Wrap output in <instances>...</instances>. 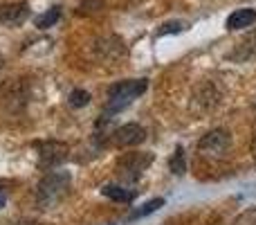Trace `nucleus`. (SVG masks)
<instances>
[{
	"instance_id": "1",
	"label": "nucleus",
	"mask_w": 256,
	"mask_h": 225,
	"mask_svg": "<svg viewBox=\"0 0 256 225\" xmlns=\"http://www.w3.org/2000/svg\"><path fill=\"white\" fill-rule=\"evenodd\" d=\"M68 189H70V173L66 171H54L48 173L43 180L38 182V189H36V203L40 205V209H50L56 203H61L66 198Z\"/></svg>"
},
{
	"instance_id": "2",
	"label": "nucleus",
	"mask_w": 256,
	"mask_h": 225,
	"mask_svg": "<svg viewBox=\"0 0 256 225\" xmlns=\"http://www.w3.org/2000/svg\"><path fill=\"white\" fill-rule=\"evenodd\" d=\"M146 79H128L122 81V84L112 86L108 90V102H106V111L108 113H120L124 111L126 106H130L137 97L146 90Z\"/></svg>"
},
{
	"instance_id": "3",
	"label": "nucleus",
	"mask_w": 256,
	"mask_h": 225,
	"mask_svg": "<svg viewBox=\"0 0 256 225\" xmlns=\"http://www.w3.org/2000/svg\"><path fill=\"white\" fill-rule=\"evenodd\" d=\"M150 162H153V155L150 153H126L117 162V173L124 180H137Z\"/></svg>"
},
{
	"instance_id": "4",
	"label": "nucleus",
	"mask_w": 256,
	"mask_h": 225,
	"mask_svg": "<svg viewBox=\"0 0 256 225\" xmlns=\"http://www.w3.org/2000/svg\"><path fill=\"white\" fill-rule=\"evenodd\" d=\"M68 153H70V149H68V144H63V142H43V144L38 146V167L40 169H54L58 167L61 162H66L68 160Z\"/></svg>"
},
{
	"instance_id": "5",
	"label": "nucleus",
	"mask_w": 256,
	"mask_h": 225,
	"mask_svg": "<svg viewBox=\"0 0 256 225\" xmlns=\"http://www.w3.org/2000/svg\"><path fill=\"white\" fill-rule=\"evenodd\" d=\"M230 133L222 131V128H216V131H209L207 135H202V140H200L198 149L202 151V153H214V155H222L227 149H230Z\"/></svg>"
},
{
	"instance_id": "6",
	"label": "nucleus",
	"mask_w": 256,
	"mask_h": 225,
	"mask_svg": "<svg viewBox=\"0 0 256 225\" xmlns=\"http://www.w3.org/2000/svg\"><path fill=\"white\" fill-rule=\"evenodd\" d=\"M146 140V131L140 124H124L112 133V142L117 146H137Z\"/></svg>"
},
{
	"instance_id": "7",
	"label": "nucleus",
	"mask_w": 256,
	"mask_h": 225,
	"mask_svg": "<svg viewBox=\"0 0 256 225\" xmlns=\"http://www.w3.org/2000/svg\"><path fill=\"white\" fill-rule=\"evenodd\" d=\"M30 16V7L27 3H9V5H0V25L7 27H16L22 25Z\"/></svg>"
},
{
	"instance_id": "8",
	"label": "nucleus",
	"mask_w": 256,
	"mask_h": 225,
	"mask_svg": "<svg viewBox=\"0 0 256 225\" xmlns=\"http://www.w3.org/2000/svg\"><path fill=\"white\" fill-rule=\"evenodd\" d=\"M97 54L99 57H104V59H108V61H112V59H120L122 54H126V48H124V43H122L117 36H108V39H102V41H97Z\"/></svg>"
},
{
	"instance_id": "9",
	"label": "nucleus",
	"mask_w": 256,
	"mask_h": 225,
	"mask_svg": "<svg viewBox=\"0 0 256 225\" xmlns=\"http://www.w3.org/2000/svg\"><path fill=\"white\" fill-rule=\"evenodd\" d=\"M256 23V9H236L234 14H230L225 27L227 30H245V27H252Z\"/></svg>"
},
{
	"instance_id": "10",
	"label": "nucleus",
	"mask_w": 256,
	"mask_h": 225,
	"mask_svg": "<svg viewBox=\"0 0 256 225\" xmlns=\"http://www.w3.org/2000/svg\"><path fill=\"white\" fill-rule=\"evenodd\" d=\"M102 194L112 200H120V203H128V200H132V196H135L132 191L124 189V187H117V185H106L102 189Z\"/></svg>"
},
{
	"instance_id": "11",
	"label": "nucleus",
	"mask_w": 256,
	"mask_h": 225,
	"mask_svg": "<svg viewBox=\"0 0 256 225\" xmlns=\"http://www.w3.org/2000/svg\"><path fill=\"white\" fill-rule=\"evenodd\" d=\"M61 18V7H52L48 9V12L43 14V16L36 21V27H40V30H48V27L56 25V21Z\"/></svg>"
},
{
	"instance_id": "12",
	"label": "nucleus",
	"mask_w": 256,
	"mask_h": 225,
	"mask_svg": "<svg viewBox=\"0 0 256 225\" xmlns=\"http://www.w3.org/2000/svg\"><path fill=\"white\" fill-rule=\"evenodd\" d=\"M238 50H240V52H236V54H234V57H238V59L256 57V34H252L250 39H245L243 43L238 45Z\"/></svg>"
},
{
	"instance_id": "13",
	"label": "nucleus",
	"mask_w": 256,
	"mask_h": 225,
	"mask_svg": "<svg viewBox=\"0 0 256 225\" xmlns=\"http://www.w3.org/2000/svg\"><path fill=\"white\" fill-rule=\"evenodd\" d=\"M162 205H164V198H153V200H148V203H144L140 209H135V212H132V218L148 216V214H153L155 209H160Z\"/></svg>"
},
{
	"instance_id": "14",
	"label": "nucleus",
	"mask_w": 256,
	"mask_h": 225,
	"mask_svg": "<svg viewBox=\"0 0 256 225\" xmlns=\"http://www.w3.org/2000/svg\"><path fill=\"white\" fill-rule=\"evenodd\" d=\"M88 102H90V93H86V90H72V95H70L72 108H84V106H88Z\"/></svg>"
},
{
	"instance_id": "15",
	"label": "nucleus",
	"mask_w": 256,
	"mask_h": 225,
	"mask_svg": "<svg viewBox=\"0 0 256 225\" xmlns=\"http://www.w3.org/2000/svg\"><path fill=\"white\" fill-rule=\"evenodd\" d=\"M171 171L173 173H184V153H182V146H178L176 149V153H173V158H171Z\"/></svg>"
},
{
	"instance_id": "16",
	"label": "nucleus",
	"mask_w": 256,
	"mask_h": 225,
	"mask_svg": "<svg viewBox=\"0 0 256 225\" xmlns=\"http://www.w3.org/2000/svg\"><path fill=\"white\" fill-rule=\"evenodd\" d=\"M186 30V23H182V21H173V23H166V25L162 27V30L158 32L160 36H164V34H173V32H184Z\"/></svg>"
},
{
	"instance_id": "17",
	"label": "nucleus",
	"mask_w": 256,
	"mask_h": 225,
	"mask_svg": "<svg viewBox=\"0 0 256 225\" xmlns=\"http://www.w3.org/2000/svg\"><path fill=\"white\" fill-rule=\"evenodd\" d=\"M2 207H4V191L0 189V209H2Z\"/></svg>"
},
{
	"instance_id": "18",
	"label": "nucleus",
	"mask_w": 256,
	"mask_h": 225,
	"mask_svg": "<svg viewBox=\"0 0 256 225\" xmlns=\"http://www.w3.org/2000/svg\"><path fill=\"white\" fill-rule=\"evenodd\" d=\"M252 155H254V160H256V137H254V142H252Z\"/></svg>"
},
{
	"instance_id": "19",
	"label": "nucleus",
	"mask_w": 256,
	"mask_h": 225,
	"mask_svg": "<svg viewBox=\"0 0 256 225\" xmlns=\"http://www.w3.org/2000/svg\"><path fill=\"white\" fill-rule=\"evenodd\" d=\"M14 225H36V223H32V221H20V223H14Z\"/></svg>"
},
{
	"instance_id": "20",
	"label": "nucleus",
	"mask_w": 256,
	"mask_h": 225,
	"mask_svg": "<svg viewBox=\"0 0 256 225\" xmlns=\"http://www.w3.org/2000/svg\"><path fill=\"white\" fill-rule=\"evenodd\" d=\"M0 63H2V57H0Z\"/></svg>"
}]
</instances>
